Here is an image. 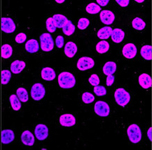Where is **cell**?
Listing matches in <instances>:
<instances>
[{"mask_svg": "<svg viewBox=\"0 0 152 150\" xmlns=\"http://www.w3.org/2000/svg\"><path fill=\"white\" fill-rule=\"evenodd\" d=\"M116 2L122 7H126L129 4L130 1L128 0H116Z\"/></svg>", "mask_w": 152, "mask_h": 150, "instance_id": "60d3db41", "label": "cell"}, {"mask_svg": "<svg viewBox=\"0 0 152 150\" xmlns=\"http://www.w3.org/2000/svg\"><path fill=\"white\" fill-rule=\"evenodd\" d=\"M75 31V26L72 24V22L70 20H67V22L65 23V25L62 27V32L66 36H71L74 34Z\"/></svg>", "mask_w": 152, "mask_h": 150, "instance_id": "cb8c5ba5", "label": "cell"}, {"mask_svg": "<svg viewBox=\"0 0 152 150\" xmlns=\"http://www.w3.org/2000/svg\"><path fill=\"white\" fill-rule=\"evenodd\" d=\"M89 24H90L89 20H88L87 18H84V17H83V18L79 19V22H78V28H79V30H83L88 27Z\"/></svg>", "mask_w": 152, "mask_h": 150, "instance_id": "836d02e7", "label": "cell"}, {"mask_svg": "<svg viewBox=\"0 0 152 150\" xmlns=\"http://www.w3.org/2000/svg\"><path fill=\"white\" fill-rule=\"evenodd\" d=\"M86 11L89 14H97L101 11V8L98 4L95 3H91L86 7Z\"/></svg>", "mask_w": 152, "mask_h": 150, "instance_id": "4dcf8cb0", "label": "cell"}, {"mask_svg": "<svg viewBox=\"0 0 152 150\" xmlns=\"http://www.w3.org/2000/svg\"><path fill=\"white\" fill-rule=\"evenodd\" d=\"M110 49V43L106 41H102L99 42L96 46V50L98 53L104 54Z\"/></svg>", "mask_w": 152, "mask_h": 150, "instance_id": "4316f807", "label": "cell"}, {"mask_svg": "<svg viewBox=\"0 0 152 150\" xmlns=\"http://www.w3.org/2000/svg\"><path fill=\"white\" fill-rule=\"evenodd\" d=\"M127 133L130 141L132 143H138L142 139V132L137 124H131L128 128Z\"/></svg>", "mask_w": 152, "mask_h": 150, "instance_id": "3957f363", "label": "cell"}, {"mask_svg": "<svg viewBox=\"0 0 152 150\" xmlns=\"http://www.w3.org/2000/svg\"><path fill=\"white\" fill-rule=\"evenodd\" d=\"M56 1L58 4H62V3H63L64 1H65V0H56Z\"/></svg>", "mask_w": 152, "mask_h": 150, "instance_id": "ee69618b", "label": "cell"}, {"mask_svg": "<svg viewBox=\"0 0 152 150\" xmlns=\"http://www.w3.org/2000/svg\"><path fill=\"white\" fill-rule=\"evenodd\" d=\"M115 101L119 106L124 107L127 105L130 100L129 93L124 88H118L114 93Z\"/></svg>", "mask_w": 152, "mask_h": 150, "instance_id": "7a4b0ae2", "label": "cell"}, {"mask_svg": "<svg viewBox=\"0 0 152 150\" xmlns=\"http://www.w3.org/2000/svg\"><path fill=\"white\" fill-rule=\"evenodd\" d=\"M95 62L92 58L88 57H81L78 60L77 68L80 71H86L94 67Z\"/></svg>", "mask_w": 152, "mask_h": 150, "instance_id": "52a82bcc", "label": "cell"}, {"mask_svg": "<svg viewBox=\"0 0 152 150\" xmlns=\"http://www.w3.org/2000/svg\"><path fill=\"white\" fill-rule=\"evenodd\" d=\"M82 101L83 102L86 104H89L93 103L95 100V97L91 93L89 92H84L82 94Z\"/></svg>", "mask_w": 152, "mask_h": 150, "instance_id": "d6a6232c", "label": "cell"}, {"mask_svg": "<svg viewBox=\"0 0 152 150\" xmlns=\"http://www.w3.org/2000/svg\"><path fill=\"white\" fill-rule=\"evenodd\" d=\"M123 54L127 59H132L136 56L137 54V48L132 43L126 44L123 48Z\"/></svg>", "mask_w": 152, "mask_h": 150, "instance_id": "30bf717a", "label": "cell"}, {"mask_svg": "<svg viewBox=\"0 0 152 150\" xmlns=\"http://www.w3.org/2000/svg\"><path fill=\"white\" fill-rule=\"evenodd\" d=\"M34 133L39 140H44L48 136V128L44 124H38L35 128Z\"/></svg>", "mask_w": 152, "mask_h": 150, "instance_id": "9c48e42d", "label": "cell"}, {"mask_svg": "<svg viewBox=\"0 0 152 150\" xmlns=\"http://www.w3.org/2000/svg\"><path fill=\"white\" fill-rule=\"evenodd\" d=\"M141 55L144 59L147 60L151 59V46L147 45V46H144L141 48V51H140Z\"/></svg>", "mask_w": 152, "mask_h": 150, "instance_id": "83f0119b", "label": "cell"}, {"mask_svg": "<svg viewBox=\"0 0 152 150\" xmlns=\"http://www.w3.org/2000/svg\"><path fill=\"white\" fill-rule=\"evenodd\" d=\"M132 26L137 30H143L145 28L146 24L142 19L140 17H135L132 22Z\"/></svg>", "mask_w": 152, "mask_h": 150, "instance_id": "f546056e", "label": "cell"}, {"mask_svg": "<svg viewBox=\"0 0 152 150\" xmlns=\"http://www.w3.org/2000/svg\"><path fill=\"white\" fill-rule=\"evenodd\" d=\"M151 130H152V128H151V127H150L147 131V136H148V138H149L150 141H151L152 140V135H151L152 131Z\"/></svg>", "mask_w": 152, "mask_h": 150, "instance_id": "7bdbcfd3", "label": "cell"}, {"mask_svg": "<svg viewBox=\"0 0 152 150\" xmlns=\"http://www.w3.org/2000/svg\"><path fill=\"white\" fill-rule=\"evenodd\" d=\"M94 92L97 96H104L107 93L106 88L103 86H100V85H97L94 87Z\"/></svg>", "mask_w": 152, "mask_h": 150, "instance_id": "e575fe53", "label": "cell"}, {"mask_svg": "<svg viewBox=\"0 0 152 150\" xmlns=\"http://www.w3.org/2000/svg\"><path fill=\"white\" fill-rule=\"evenodd\" d=\"M144 1V0H136V2L137 3H142Z\"/></svg>", "mask_w": 152, "mask_h": 150, "instance_id": "f6af8a7d", "label": "cell"}, {"mask_svg": "<svg viewBox=\"0 0 152 150\" xmlns=\"http://www.w3.org/2000/svg\"><path fill=\"white\" fill-rule=\"evenodd\" d=\"M111 36H112V39L114 43H121L124 40V36H125V33L123 30H121V29H114V30H112V34H111Z\"/></svg>", "mask_w": 152, "mask_h": 150, "instance_id": "ffe728a7", "label": "cell"}, {"mask_svg": "<svg viewBox=\"0 0 152 150\" xmlns=\"http://www.w3.org/2000/svg\"><path fill=\"white\" fill-rule=\"evenodd\" d=\"M88 81L91 83V85H92L93 86H97V85H99V84H100V78H99L98 75L97 74H93L89 78Z\"/></svg>", "mask_w": 152, "mask_h": 150, "instance_id": "8d00e7d4", "label": "cell"}, {"mask_svg": "<svg viewBox=\"0 0 152 150\" xmlns=\"http://www.w3.org/2000/svg\"><path fill=\"white\" fill-rule=\"evenodd\" d=\"M25 66H26V64H25V63L23 61L15 60V61H14L11 64V71L14 74L20 73L25 69Z\"/></svg>", "mask_w": 152, "mask_h": 150, "instance_id": "ac0fdd59", "label": "cell"}, {"mask_svg": "<svg viewBox=\"0 0 152 150\" xmlns=\"http://www.w3.org/2000/svg\"><path fill=\"white\" fill-rule=\"evenodd\" d=\"M112 29L110 27H104L101 28L97 32V36L100 39H107L111 36L112 32Z\"/></svg>", "mask_w": 152, "mask_h": 150, "instance_id": "603a6c76", "label": "cell"}, {"mask_svg": "<svg viewBox=\"0 0 152 150\" xmlns=\"http://www.w3.org/2000/svg\"><path fill=\"white\" fill-rule=\"evenodd\" d=\"M27 36L25 35L24 33H20L15 36V41H16L18 43H23V42H25L26 41Z\"/></svg>", "mask_w": 152, "mask_h": 150, "instance_id": "74e56055", "label": "cell"}, {"mask_svg": "<svg viewBox=\"0 0 152 150\" xmlns=\"http://www.w3.org/2000/svg\"><path fill=\"white\" fill-rule=\"evenodd\" d=\"M97 2L98 3V4L100 6H102V7H105L108 4V3L110 2L109 0H97Z\"/></svg>", "mask_w": 152, "mask_h": 150, "instance_id": "b9f144b4", "label": "cell"}, {"mask_svg": "<svg viewBox=\"0 0 152 150\" xmlns=\"http://www.w3.org/2000/svg\"><path fill=\"white\" fill-rule=\"evenodd\" d=\"M94 110L95 113L98 116L107 117L110 114V108L107 103L100 101H97L95 104Z\"/></svg>", "mask_w": 152, "mask_h": 150, "instance_id": "8992f818", "label": "cell"}, {"mask_svg": "<svg viewBox=\"0 0 152 150\" xmlns=\"http://www.w3.org/2000/svg\"><path fill=\"white\" fill-rule=\"evenodd\" d=\"M39 46L37 41L35 39H30L25 43V50L29 53H35L39 50Z\"/></svg>", "mask_w": 152, "mask_h": 150, "instance_id": "d6986e66", "label": "cell"}, {"mask_svg": "<svg viewBox=\"0 0 152 150\" xmlns=\"http://www.w3.org/2000/svg\"><path fill=\"white\" fill-rule=\"evenodd\" d=\"M103 72L106 75H113L116 71V64L114 62H108L104 64L102 69Z\"/></svg>", "mask_w": 152, "mask_h": 150, "instance_id": "7402d4cb", "label": "cell"}, {"mask_svg": "<svg viewBox=\"0 0 152 150\" xmlns=\"http://www.w3.org/2000/svg\"><path fill=\"white\" fill-rule=\"evenodd\" d=\"M54 25L56 28H62L65 23L67 22V19L65 15L61 14H56L52 17Z\"/></svg>", "mask_w": 152, "mask_h": 150, "instance_id": "44dd1931", "label": "cell"}, {"mask_svg": "<svg viewBox=\"0 0 152 150\" xmlns=\"http://www.w3.org/2000/svg\"><path fill=\"white\" fill-rule=\"evenodd\" d=\"M139 83L142 88L149 89L151 86V78L147 73H143L140 75Z\"/></svg>", "mask_w": 152, "mask_h": 150, "instance_id": "e0dca14e", "label": "cell"}, {"mask_svg": "<svg viewBox=\"0 0 152 150\" xmlns=\"http://www.w3.org/2000/svg\"><path fill=\"white\" fill-rule=\"evenodd\" d=\"M1 30L6 33H12L15 30V25L10 17H2Z\"/></svg>", "mask_w": 152, "mask_h": 150, "instance_id": "ba28073f", "label": "cell"}, {"mask_svg": "<svg viewBox=\"0 0 152 150\" xmlns=\"http://www.w3.org/2000/svg\"><path fill=\"white\" fill-rule=\"evenodd\" d=\"M41 48L44 52H50L53 49L54 42L51 35L48 33H44L40 36Z\"/></svg>", "mask_w": 152, "mask_h": 150, "instance_id": "277c9868", "label": "cell"}, {"mask_svg": "<svg viewBox=\"0 0 152 150\" xmlns=\"http://www.w3.org/2000/svg\"><path fill=\"white\" fill-rule=\"evenodd\" d=\"M46 28L49 32H54L56 30V27L54 25L52 17H48L46 20Z\"/></svg>", "mask_w": 152, "mask_h": 150, "instance_id": "d590c367", "label": "cell"}, {"mask_svg": "<svg viewBox=\"0 0 152 150\" xmlns=\"http://www.w3.org/2000/svg\"><path fill=\"white\" fill-rule=\"evenodd\" d=\"M21 141L25 145L32 146L34 143V136L29 130H25L21 135Z\"/></svg>", "mask_w": 152, "mask_h": 150, "instance_id": "4fadbf2b", "label": "cell"}, {"mask_svg": "<svg viewBox=\"0 0 152 150\" xmlns=\"http://www.w3.org/2000/svg\"><path fill=\"white\" fill-rule=\"evenodd\" d=\"M58 84L61 88H72L76 84V79L73 74L69 72H62L58 76Z\"/></svg>", "mask_w": 152, "mask_h": 150, "instance_id": "6da1fadb", "label": "cell"}, {"mask_svg": "<svg viewBox=\"0 0 152 150\" xmlns=\"http://www.w3.org/2000/svg\"><path fill=\"white\" fill-rule=\"evenodd\" d=\"M9 101H10L11 107L14 110H19L21 108L20 101L19 100V99L18 98V96L15 94L11 95Z\"/></svg>", "mask_w": 152, "mask_h": 150, "instance_id": "f1b7e54d", "label": "cell"}, {"mask_svg": "<svg viewBox=\"0 0 152 150\" xmlns=\"http://www.w3.org/2000/svg\"><path fill=\"white\" fill-rule=\"evenodd\" d=\"M11 73L9 70H3L1 71V83L3 85H7L10 81Z\"/></svg>", "mask_w": 152, "mask_h": 150, "instance_id": "1f68e13d", "label": "cell"}, {"mask_svg": "<svg viewBox=\"0 0 152 150\" xmlns=\"http://www.w3.org/2000/svg\"><path fill=\"white\" fill-rule=\"evenodd\" d=\"M15 135L12 130L6 129L1 132V142L3 144H9L14 140Z\"/></svg>", "mask_w": 152, "mask_h": 150, "instance_id": "2e32d148", "label": "cell"}, {"mask_svg": "<svg viewBox=\"0 0 152 150\" xmlns=\"http://www.w3.org/2000/svg\"><path fill=\"white\" fill-rule=\"evenodd\" d=\"M60 123L62 126L71 127V126L75 125L76 119L71 114H62L60 117Z\"/></svg>", "mask_w": 152, "mask_h": 150, "instance_id": "8fae6325", "label": "cell"}, {"mask_svg": "<svg viewBox=\"0 0 152 150\" xmlns=\"http://www.w3.org/2000/svg\"><path fill=\"white\" fill-rule=\"evenodd\" d=\"M56 72L52 68L45 67L42 71V78L44 80L52 81L56 78Z\"/></svg>", "mask_w": 152, "mask_h": 150, "instance_id": "5bb4252c", "label": "cell"}, {"mask_svg": "<svg viewBox=\"0 0 152 150\" xmlns=\"http://www.w3.org/2000/svg\"><path fill=\"white\" fill-rule=\"evenodd\" d=\"M100 20L102 23L105 25H110L112 24L115 20V15L111 11L104 10L100 13Z\"/></svg>", "mask_w": 152, "mask_h": 150, "instance_id": "7c38bea8", "label": "cell"}, {"mask_svg": "<svg viewBox=\"0 0 152 150\" xmlns=\"http://www.w3.org/2000/svg\"><path fill=\"white\" fill-rule=\"evenodd\" d=\"M46 93V89L41 83H35L31 89V96L34 101H40L44 98Z\"/></svg>", "mask_w": 152, "mask_h": 150, "instance_id": "5b68a950", "label": "cell"}, {"mask_svg": "<svg viewBox=\"0 0 152 150\" xmlns=\"http://www.w3.org/2000/svg\"><path fill=\"white\" fill-rule=\"evenodd\" d=\"M114 79L115 78L113 75H107V81H106V84L107 86H111V85H113L114 82Z\"/></svg>", "mask_w": 152, "mask_h": 150, "instance_id": "ab89813d", "label": "cell"}, {"mask_svg": "<svg viewBox=\"0 0 152 150\" xmlns=\"http://www.w3.org/2000/svg\"><path fill=\"white\" fill-rule=\"evenodd\" d=\"M56 44L58 48H61L64 46V38L62 36H58L56 38Z\"/></svg>", "mask_w": 152, "mask_h": 150, "instance_id": "f35d334b", "label": "cell"}, {"mask_svg": "<svg viewBox=\"0 0 152 150\" xmlns=\"http://www.w3.org/2000/svg\"><path fill=\"white\" fill-rule=\"evenodd\" d=\"M16 96L19 99V100L24 103L27 102L29 99L28 91H27V90L25 88H23V87H19V88H18L16 91Z\"/></svg>", "mask_w": 152, "mask_h": 150, "instance_id": "d4e9b609", "label": "cell"}, {"mask_svg": "<svg viewBox=\"0 0 152 150\" xmlns=\"http://www.w3.org/2000/svg\"><path fill=\"white\" fill-rule=\"evenodd\" d=\"M65 54L67 57L72 58L75 55L77 52V46L75 43L67 42L65 46Z\"/></svg>", "mask_w": 152, "mask_h": 150, "instance_id": "9a60e30c", "label": "cell"}, {"mask_svg": "<svg viewBox=\"0 0 152 150\" xmlns=\"http://www.w3.org/2000/svg\"><path fill=\"white\" fill-rule=\"evenodd\" d=\"M13 54L12 47L9 44H4L1 47V57L4 59H9Z\"/></svg>", "mask_w": 152, "mask_h": 150, "instance_id": "484cf974", "label": "cell"}]
</instances>
